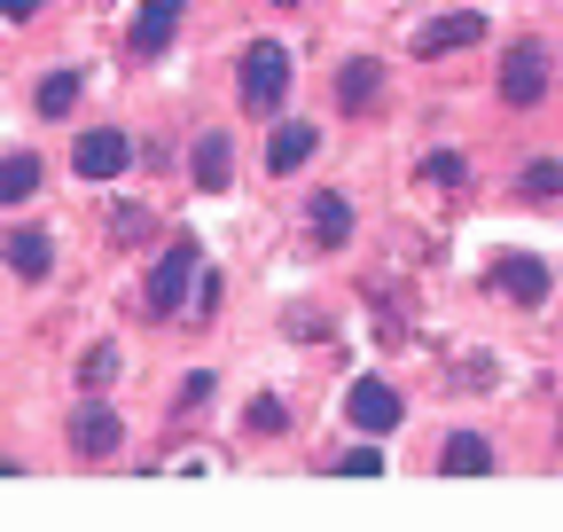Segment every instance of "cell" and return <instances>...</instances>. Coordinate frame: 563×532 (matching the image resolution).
Masks as SVG:
<instances>
[{
    "instance_id": "obj_1",
    "label": "cell",
    "mask_w": 563,
    "mask_h": 532,
    "mask_svg": "<svg viewBox=\"0 0 563 532\" xmlns=\"http://www.w3.org/2000/svg\"><path fill=\"white\" fill-rule=\"evenodd\" d=\"M290 79H298V63H290V47H282V40L243 47V110H251V118H274L282 95H290Z\"/></svg>"
},
{
    "instance_id": "obj_2",
    "label": "cell",
    "mask_w": 563,
    "mask_h": 532,
    "mask_svg": "<svg viewBox=\"0 0 563 532\" xmlns=\"http://www.w3.org/2000/svg\"><path fill=\"white\" fill-rule=\"evenodd\" d=\"M203 275V251H196V235H173L165 243V258H157V275H150V313L157 321H173L180 306H188V282Z\"/></svg>"
},
{
    "instance_id": "obj_3",
    "label": "cell",
    "mask_w": 563,
    "mask_h": 532,
    "mask_svg": "<svg viewBox=\"0 0 563 532\" xmlns=\"http://www.w3.org/2000/svg\"><path fill=\"white\" fill-rule=\"evenodd\" d=\"M344 415H352V431H368V439H384V431H399V415H407V399L384 384V376H361L344 391Z\"/></svg>"
},
{
    "instance_id": "obj_4",
    "label": "cell",
    "mask_w": 563,
    "mask_h": 532,
    "mask_svg": "<svg viewBox=\"0 0 563 532\" xmlns=\"http://www.w3.org/2000/svg\"><path fill=\"white\" fill-rule=\"evenodd\" d=\"M548 95V47L540 40H517L509 55H501V102L509 110H532Z\"/></svg>"
},
{
    "instance_id": "obj_5",
    "label": "cell",
    "mask_w": 563,
    "mask_h": 532,
    "mask_svg": "<svg viewBox=\"0 0 563 532\" xmlns=\"http://www.w3.org/2000/svg\"><path fill=\"white\" fill-rule=\"evenodd\" d=\"M70 165H79V180H118V173L133 165V142H125L118 125H95V133H79Z\"/></svg>"
},
{
    "instance_id": "obj_6",
    "label": "cell",
    "mask_w": 563,
    "mask_h": 532,
    "mask_svg": "<svg viewBox=\"0 0 563 532\" xmlns=\"http://www.w3.org/2000/svg\"><path fill=\"white\" fill-rule=\"evenodd\" d=\"M313 149H321V125H306V118L274 125V133H266V173H274V180H290V173L313 165Z\"/></svg>"
},
{
    "instance_id": "obj_7",
    "label": "cell",
    "mask_w": 563,
    "mask_h": 532,
    "mask_svg": "<svg viewBox=\"0 0 563 532\" xmlns=\"http://www.w3.org/2000/svg\"><path fill=\"white\" fill-rule=\"evenodd\" d=\"M493 290L517 298V306H540V298H548V258H532V251H501V258H493Z\"/></svg>"
},
{
    "instance_id": "obj_8",
    "label": "cell",
    "mask_w": 563,
    "mask_h": 532,
    "mask_svg": "<svg viewBox=\"0 0 563 532\" xmlns=\"http://www.w3.org/2000/svg\"><path fill=\"white\" fill-rule=\"evenodd\" d=\"M180 9H188V0H141V16H133V55H165L173 32H180Z\"/></svg>"
},
{
    "instance_id": "obj_9",
    "label": "cell",
    "mask_w": 563,
    "mask_h": 532,
    "mask_svg": "<svg viewBox=\"0 0 563 532\" xmlns=\"http://www.w3.org/2000/svg\"><path fill=\"white\" fill-rule=\"evenodd\" d=\"M188 173H196L203 196H228V180H235V142H228V133H203L196 157H188Z\"/></svg>"
},
{
    "instance_id": "obj_10",
    "label": "cell",
    "mask_w": 563,
    "mask_h": 532,
    "mask_svg": "<svg viewBox=\"0 0 563 532\" xmlns=\"http://www.w3.org/2000/svg\"><path fill=\"white\" fill-rule=\"evenodd\" d=\"M470 40H485V16H477V9H454V16H439V24L415 32V55H454V47H470Z\"/></svg>"
},
{
    "instance_id": "obj_11",
    "label": "cell",
    "mask_w": 563,
    "mask_h": 532,
    "mask_svg": "<svg viewBox=\"0 0 563 532\" xmlns=\"http://www.w3.org/2000/svg\"><path fill=\"white\" fill-rule=\"evenodd\" d=\"M376 95H384V63H376V55H352L344 71H336V110L352 118V110H368Z\"/></svg>"
},
{
    "instance_id": "obj_12",
    "label": "cell",
    "mask_w": 563,
    "mask_h": 532,
    "mask_svg": "<svg viewBox=\"0 0 563 532\" xmlns=\"http://www.w3.org/2000/svg\"><path fill=\"white\" fill-rule=\"evenodd\" d=\"M306 228H313V243H321V251H336V243L352 235V204H344V188L306 196Z\"/></svg>"
},
{
    "instance_id": "obj_13",
    "label": "cell",
    "mask_w": 563,
    "mask_h": 532,
    "mask_svg": "<svg viewBox=\"0 0 563 532\" xmlns=\"http://www.w3.org/2000/svg\"><path fill=\"white\" fill-rule=\"evenodd\" d=\"M9 275H16V282H47V275H55V243H47L40 228L9 235Z\"/></svg>"
},
{
    "instance_id": "obj_14",
    "label": "cell",
    "mask_w": 563,
    "mask_h": 532,
    "mask_svg": "<svg viewBox=\"0 0 563 532\" xmlns=\"http://www.w3.org/2000/svg\"><path fill=\"white\" fill-rule=\"evenodd\" d=\"M118 439H125V423H118L110 408H95V399H87L79 415H70V446H79V454H110Z\"/></svg>"
},
{
    "instance_id": "obj_15",
    "label": "cell",
    "mask_w": 563,
    "mask_h": 532,
    "mask_svg": "<svg viewBox=\"0 0 563 532\" xmlns=\"http://www.w3.org/2000/svg\"><path fill=\"white\" fill-rule=\"evenodd\" d=\"M40 180H47V165L32 149H9V157H0V204H32Z\"/></svg>"
},
{
    "instance_id": "obj_16",
    "label": "cell",
    "mask_w": 563,
    "mask_h": 532,
    "mask_svg": "<svg viewBox=\"0 0 563 532\" xmlns=\"http://www.w3.org/2000/svg\"><path fill=\"white\" fill-rule=\"evenodd\" d=\"M439 470H446V478H485V470H493V446H485L477 431H454L446 454H439Z\"/></svg>"
},
{
    "instance_id": "obj_17",
    "label": "cell",
    "mask_w": 563,
    "mask_h": 532,
    "mask_svg": "<svg viewBox=\"0 0 563 532\" xmlns=\"http://www.w3.org/2000/svg\"><path fill=\"white\" fill-rule=\"evenodd\" d=\"M517 196H525V204H555V196H563V157L525 165V173H517Z\"/></svg>"
},
{
    "instance_id": "obj_18",
    "label": "cell",
    "mask_w": 563,
    "mask_h": 532,
    "mask_svg": "<svg viewBox=\"0 0 563 532\" xmlns=\"http://www.w3.org/2000/svg\"><path fill=\"white\" fill-rule=\"evenodd\" d=\"M79 87H87V71H47V79H40V118H70Z\"/></svg>"
},
{
    "instance_id": "obj_19",
    "label": "cell",
    "mask_w": 563,
    "mask_h": 532,
    "mask_svg": "<svg viewBox=\"0 0 563 532\" xmlns=\"http://www.w3.org/2000/svg\"><path fill=\"white\" fill-rule=\"evenodd\" d=\"M422 180H431V188H462L470 180V157L462 149H431V157H422Z\"/></svg>"
},
{
    "instance_id": "obj_20",
    "label": "cell",
    "mask_w": 563,
    "mask_h": 532,
    "mask_svg": "<svg viewBox=\"0 0 563 532\" xmlns=\"http://www.w3.org/2000/svg\"><path fill=\"white\" fill-rule=\"evenodd\" d=\"M243 431H251V439H266V431H282V399H274V391H258V399H251V408H243Z\"/></svg>"
},
{
    "instance_id": "obj_21",
    "label": "cell",
    "mask_w": 563,
    "mask_h": 532,
    "mask_svg": "<svg viewBox=\"0 0 563 532\" xmlns=\"http://www.w3.org/2000/svg\"><path fill=\"white\" fill-rule=\"evenodd\" d=\"M110 376H118V345H95V353L79 361V384L95 391V384H110Z\"/></svg>"
},
{
    "instance_id": "obj_22",
    "label": "cell",
    "mask_w": 563,
    "mask_h": 532,
    "mask_svg": "<svg viewBox=\"0 0 563 532\" xmlns=\"http://www.w3.org/2000/svg\"><path fill=\"white\" fill-rule=\"evenodd\" d=\"M211 384H220V376H203V368H196V376L180 384V408H188V415H196V408H203V399H211Z\"/></svg>"
},
{
    "instance_id": "obj_23",
    "label": "cell",
    "mask_w": 563,
    "mask_h": 532,
    "mask_svg": "<svg viewBox=\"0 0 563 532\" xmlns=\"http://www.w3.org/2000/svg\"><path fill=\"white\" fill-rule=\"evenodd\" d=\"M344 470H352V478H376V470H384V454H376V446H361V454H344Z\"/></svg>"
},
{
    "instance_id": "obj_24",
    "label": "cell",
    "mask_w": 563,
    "mask_h": 532,
    "mask_svg": "<svg viewBox=\"0 0 563 532\" xmlns=\"http://www.w3.org/2000/svg\"><path fill=\"white\" fill-rule=\"evenodd\" d=\"M0 16H9V24H32V16H40V0H0Z\"/></svg>"
},
{
    "instance_id": "obj_25",
    "label": "cell",
    "mask_w": 563,
    "mask_h": 532,
    "mask_svg": "<svg viewBox=\"0 0 563 532\" xmlns=\"http://www.w3.org/2000/svg\"><path fill=\"white\" fill-rule=\"evenodd\" d=\"M274 9H298V0H274Z\"/></svg>"
}]
</instances>
